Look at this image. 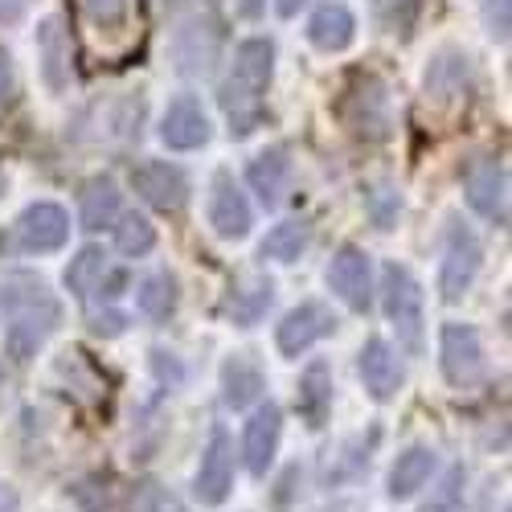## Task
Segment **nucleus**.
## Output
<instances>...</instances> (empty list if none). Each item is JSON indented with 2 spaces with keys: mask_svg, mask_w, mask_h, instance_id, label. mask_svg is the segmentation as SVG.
Segmentation results:
<instances>
[{
  "mask_svg": "<svg viewBox=\"0 0 512 512\" xmlns=\"http://www.w3.org/2000/svg\"><path fill=\"white\" fill-rule=\"evenodd\" d=\"M275 74V41L271 37H246L234 50V74L222 87V107L230 115V136H250L263 119V91Z\"/></svg>",
  "mask_w": 512,
  "mask_h": 512,
  "instance_id": "f257e3e1",
  "label": "nucleus"
},
{
  "mask_svg": "<svg viewBox=\"0 0 512 512\" xmlns=\"http://www.w3.org/2000/svg\"><path fill=\"white\" fill-rule=\"evenodd\" d=\"M78 17L91 50L103 58H123L140 46V0H78Z\"/></svg>",
  "mask_w": 512,
  "mask_h": 512,
  "instance_id": "f03ea898",
  "label": "nucleus"
},
{
  "mask_svg": "<svg viewBox=\"0 0 512 512\" xmlns=\"http://www.w3.org/2000/svg\"><path fill=\"white\" fill-rule=\"evenodd\" d=\"M381 308H386L390 324L398 328V340L410 353H422V287L402 263H386L381 271Z\"/></svg>",
  "mask_w": 512,
  "mask_h": 512,
  "instance_id": "7ed1b4c3",
  "label": "nucleus"
},
{
  "mask_svg": "<svg viewBox=\"0 0 512 512\" xmlns=\"http://www.w3.org/2000/svg\"><path fill=\"white\" fill-rule=\"evenodd\" d=\"M484 263V246L480 238L467 230L459 218L447 222V238H443V267H439V291L447 304H459L467 291H472L476 275Z\"/></svg>",
  "mask_w": 512,
  "mask_h": 512,
  "instance_id": "20e7f679",
  "label": "nucleus"
},
{
  "mask_svg": "<svg viewBox=\"0 0 512 512\" xmlns=\"http://www.w3.org/2000/svg\"><path fill=\"white\" fill-rule=\"evenodd\" d=\"M340 115L361 140H386L390 136V91L386 82L373 74H353L345 99H340Z\"/></svg>",
  "mask_w": 512,
  "mask_h": 512,
  "instance_id": "39448f33",
  "label": "nucleus"
},
{
  "mask_svg": "<svg viewBox=\"0 0 512 512\" xmlns=\"http://www.w3.org/2000/svg\"><path fill=\"white\" fill-rule=\"evenodd\" d=\"M439 365L451 386H472L484 373V345L476 328L467 324H443L439 332Z\"/></svg>",
  "mask_w": 512,
  "mask_h": 512,
  "instance_id": "423d86ee",
  "label": "nucleus"
},
{
  "mask_svg": "<svg viewBox=\"0 0 512 512\" xmlns=\"http://www.w3.org/2000/svg\"><path fill=\"white\" fill-rule=\"evenodd\" d=\"M132 189L160 213H177L189 201V181L177 164L168 160H144L132 168Z\"/></svg>",
  "mask_w": 512,
  "mask_h": 512,
  "instance_id": "0eeeda50",
  "label": "nucleus"
},
{
  "mask_svg": "<svg viewBox=\"0 0 512 512\" xmlns=\"http://www.w3.org/2000/svg\"><path fill=\"white\" fill-rule=\"evenodd\" d=\"M230 484H234V443L222 426H213L209 435V447L201 455V467H197V500L201 504H222L230 496Z\"/></svg>",
  "mask_w": 512,
  "mask_h": 512,
  "instance_id": "6e6552de",
  "label": "nucleus"
},
{
  "mask_svg": "<svg viewBox=\"0 0 512 512\" xmlns=\"http://www.w3.org/2000/svg\"><path fill=\"white\" fill-rule=\"evenodd\" d=\"M209 226L218 238H246L250 226H254V213H250V201L246 193L234 185L230 173H218L213 177V189H209Z\"/></svg>",
  "mask_w": 512,
  "mask_h": 512,
  "instance_id": "1a4fd4ad",
  "label": "nucleus"
},
{
  "mask_svg": "<svg viewBox=\"0 0 512 512\" xmlns=\"http://www.w3.org/2000/svg\"><path fill=\"white\" fill-rule=\"evenodd\" d=\"M332 328H336L332 312H328L324 304L308 300V304L291 308V312L279 320V328H275V345H279V353H283V357H300L304 349H312L316 340H320V336H328Z\"/></svg>",
  "mask_w": 512,
  "mask_h": 512,
  "instance_id": "9d476101",
  "label": "nucleus"
},
{
  "mask_svg": "<svg viewBox=\"0 0 512 512\" xmlns=\"http://www.w3.org/2000/svg\"><path fill=\"white\" fill-rule=\"evenodd\" d=\"M17 238L29 254H50V250H62L66 238H70V218L66 209L54 205V201H37L21 213L17 222Z\"/></svg>",
  "mask_w": 512,
  "mask_h": 512,
  "instance_id": "9b49d317",
  "label": "nucleus"
},
{
  "mask_svg": "<svg viewBox=\"0 0 512 512\" xmlns=\"http://www.w3.org/2000/svg\"><path fill=\"white\" fill-rule=\"evenodd\" d=\"M160 140L173 152H193L209 144V115L193 95H177L160 119Z\"/></svg>",
  "mask_w": 512,
  "mask_h": 512,
  "instance_id": "f8f14e48",
  "label": "nucleus"
},
{
  "mask_svg": "<svg viewBox=\"0 0 512 512\" xmlns=\"http://www.w3.org/2000/svg\"><path fill=\"white\" fill-rule=\"evenodd\" d=\"M328 287H332L353 312H365L369 300H373L365 250H357V246H340V250L332 254V263H328Z\"/></svg>",
  "mask_w": 512,
  "mask_h": 512,
  "instance_id": "ddd939ff",
  "label": "nucleus"
},
{
  "mask_svg": "<svg viewBox=\"0 0 512 512\" xmlns=\"http://www.w3.org/2000/svg\"><path fill=\"white\" fill-rule=\"evenodd\" d=\"M467 205L496 226L508 222V173L500 160H484L467 173Z\"/></svg>",
  "mask_w": 512,
  "mask_h": 512,
  "instance_id": "4468645a",
  "label": "nucleus"
},
{
  "mask_svg": "<svg viewBox=\"0 0 512 512\" xmlns=\"http://www.w3.org/2000/svg\"><path fill=\"white\" fill-rule=\"evenodd\" d=\"M279 435H283V410L279 406H259L246 422V435H242V455H246V467L254 476H267L271 463H275V451H279Z\"/></svg>",
  "mask_w": 512,
  "mask_h": 512,
  "instance_id": "2eb2a0df",
  "label": "nucleus"
},
{
  "mask_svg": "<svg viewBox=\"0 0 512 512\" xmlns=\"http://www.w3.org/2000/svg\"><path fill=\"white\" fill-rule=\"evenodd\" d=\"M357 369H361L365 390H369L377 402H390V398L398 394V386H402V361H398V353L390 349V340H381V336L365 340Z\"/></svg>",
  "mask_w": 512,
  "mask_h": 512,
  "instance_id": "dca6fc26",
  "label": "nucleus"
},
{
  "mask_svg": "<svg viewBox=\"0 0 512 512\" xmlns=\"http://www.w3.org/2000/svg\"><path fill=\"white\" fill-rule=\"evenodd\" d=\"M54 320H58L54 304H50L46 312H41V316H37V304L21 308V312L9 320V328H5V353H9V361H17V365L33 361V357H37V349H41V340L50 336Z\"/></svg>",
  "mask_w": 512,
  "mask_h": 512,
  "instance_id": "f3484780",
  "label": "nucleus"
},
{
  "mask_svg": "<svg viewBox=\"0 0 512 512\" xmlns=\"http://www.w3.org/2000/svg\"><path fill=\"white\" fill-rule=\"evenodd\" d=\"M353 37H357V17L349 13V5H340V0H324L308 21V41L324 54L349 50Z\"/></svg>",
  "mask_w": 512,
  "mask_h": 512,
  "instance_id": "a211bd4d",
  "label": "nucleus"
},
{
  "mask_svg": "<svg viewBox=\"0 0 512 512\" xmlns=\"http://www.w3.org/2000/svg\"><path fill=\"white\" fill-rule=\"evenodd\" d=\"M287 181H291V152H287V148H267L263 156H254L250 168H246V185L259 193V201H263L267 209L279 205Z\"/></svg>",
  "mask_w": 512,
  "mask_h": 512,
  "instance_id": "6ab92c4d",
  "label": "nucleus"
},
{
  "mask_svg": "<svg viewBox=\"0 0 512 512\" xmlns=\"http://www.w3.org/2000/svg\"><path fill=\"white\" fill-rule=\"evenodd\" d=\"M467 82H472V62L463 54H439L426 70V99L431 103H451L467 95Z\"/></svg>",
  "mask_w": 512,
  "mask_h": 512,
  "instance_id": "aec40b11",
  "label": "nucleus"
},
{
  "mask_svg": "<svg viewBox=\"0 0 512 512\" xmlns=\"http://www.w3.org/2000/svg\"><path fill=\"white\" fill-rule=\"evenodd\" d=\"M271 300H275V283H271V279H263V275H246V279H238V283H234L226 312L234 316V324L250 328L254 320H259V316L271 308Z\"/></svg>",
  "mask_w": 512,
  "mask_h": 512,
  "instance_id": "412c9836",
  "label": "nucleus"
},
{
  "mask_svg": "<svg viewBox=\"0 0 512 512\" xmlns=\"http://www.w3.org/2000/svg\"><path fill=\"white\" fill-rule=\"evenodd\" d=\"M119 218V185L111 177H95L82 189V205H78V222L82 230H103Z\"/></svg>",
  "mask_w": 512,
  "mask_h": 512,
  "instance_id": "4be33fe9",
  "label": "nucleus"
},
{
  "mask_svg": "<svg viewBox=\"0 0 512 512\" xmlns=\"http://www.w3.org/2000/svg\"><path fill=\"white\" fill-rule=\"evenodd\" d=\"M431 472H435V451H431V447H410V451H402L398 463L390 467V496H394V500L414 496L426 480H431Z\"/></svg>",
  "mask_w": 512,
  "mask_h": 512,
  "instance_id": "5701e85b",
  "label": "nucleus"
},
{
  "mask_svg": "<svg viewBox=\"0 0 512 512\" xmlns=\"http://www.w3.org/2000/svg\"><path fill=\"white\" fill-rule=\"evenodd\" d=\"M332 410V373L324 361H312L308 373L300 377V414L308 426H324Z\"/></svg>",
  "mask_w": 512,
  "mask_h": 512,
  "instance_id": "b1692460",
  "label": "nucleus"
},
{
  "mask_svg": "<svg viewBox=\"0 0 512 512\" xmlns=\"http://www.w3.org/2000/svg\"><path fill=\"white\" fill-rule=\"evenodd\" d=\"M222 390H226V406L246 410L254 398L263 394V369L250 365L246 357H230L222 369Z\"/></svg>",
  "mask_w": 512,
  "mask_h": 512,
  "instance_id": "393cba45",
  "label": "nucleus"
},
{
  "mask_svg": "<svg viewBox=\"0 0 512 512\" xmlns=\"http://www.w3.org/2000/svg\"><path fill=\"white\" fill-rule=\"evenodd\" d=\"M103 275H107V250L103 246H82L66 267V287H70V295H78V300H87V295L103 283Z\"/></svg>",
  "mask_w": 512,
  "mask_h": 512,
  "instance_id": "a878e982",
  "label": "nucleus"
},
{
  "mask_svg": "<svg viewBox=\"0 0 512 512\" xmlns=\"http://www.w3.org/2000/svg\"><path fill=\"white\" fill-rule=\"evenodd\" d=\"M308 242H312L308 222H279V226L263 238L259 254H263V259H275V263H295V259H300V254L308 250Z\"/></svg>",
  "mask_w": 512,
  "mask_h": 512,
  "instance_id": "bb28decb",
  "label": "nucleus"
},
{
  "mask_svg": "<svg viewBox=\"0 0 512 512\" xmlns=\"http://www.w3.org/2000/svg\"><path fill=\"white\" fill-rule=\"evenodd\" d=\"M37 46H41V58H46V82H50L54 91H62V87H66L62 70H66L70 41H66V33H62V21H58V17H50L46 25L37 29Z\"/></svg>",
  "mask_w": 512,
  "mask_h": 512,
  "instance_id": "cd10ccee",
  "label": "nucleus"
},
{
  "mask_svg": "<svg viewBox=\"0 0 512 512\" xmlns=\"http://www.w3.org/2000/svg\"><path fill=\"white\" fill-rule=\"evenodd\" d=\"M136 304H140V312L152 316V320L173 316V308H177V279L168 275V271H152V275L140 283V291H136Z\"/></svg>",
  "mask_w": 512,
  "mask_h": 512,
  "instance_id": "c85d7f7f",
  "label": "nucleus"
},
{
  "mask_svg": "<svg viewBox=\"0 0 512 512\" xmlns=\"http://www.w3.org/2000/svg\"><path fill=\"white\" fill-rule=\"evenodd\" d=\"M115 246H119V254H127V259H140V254H148L156 246V226L144 218V213H123L119 226H115Z\"/></svg>",
  "mask_w": 512,
  "mask_h": 512,
  "instance_id": "c756f323",
  "label": "nucleus"
},
{
  "mask_svg": "<svg viewBox=\"0 0 512 512\" xmlns=\"http://www.w3.org/2000/svg\"><path fill=\"white\" fill-rule=\"evenodd\" d=\"M418 512H463V467H451V476L443 480L439 496Z\"/></svg>",
  "mask_w": 512,
  "mask_h": 512,
  "instance_id": "7c9ffc66",
  "label": "nucleus"
},
{
  "mask_svg": "<svg viewBox=\"0 0 512 512\" xmlns=\"http://www.w3.org/2000/svg\"><path fill=\"white\" fill-rule=\"evenodd\" d=\"M488 33L508 41V0H488Z\"/></svg>",
  "mask_w": 512,
  "mask_h": 512,
  "instance_id": "2f4dec72",
  "label": "nucleus"
},
{
  "mask_svg": "<svg viewBox=\"0 0 512 512\" xmlns=\"http://www.w3.org/2000/svg\"><path fill=\"white\" fill-rule=\"evenodd\" d=\"M160 504V488L156 484H140L136 496H132V512H156Z\"/></svg>",
  "mask_w": 512,
  "mask_h": 512,
  "instance_id": "473e14b6",
  "label": "nucleus"
},
{
  "mask_svg": "<svg viewBox=\"0 0 512 512\" xmlns=\"http://www.w3.org/2000/svg\"><path fill=\"white\" fill-rule=\"evenodd\" d=\"M123 324H127V320H123L119 312H107V316H95V320H91V328H95L99 336H119Z\"/></svg>",
  "mask_w": 512,
  "mask_h": 512,
  "instance_id": "72a5a7b5",
  "label": "nucleus"
},
{
  "mask_svg": "<svg viewBox=\"0 0 512 512\" xmlns=\"http://www.w3.org/2000/svg\"><path fill=\"white\" fill-rule=\"evenodd\" d=\"M25 13V0H0V21H17Z\"/></svg>",
  "mask_w": 512,
  "mask_h": 512,
  "instance_id": "f704fd0d",
  "label": "nucleus"
},
{
  "mask_svg": "<svg viewBox=\"0 0 512 512\" xmlns=\"http://www.w3.org/2000/svg\"><path fill=\"white\" fill-rule=\"evenodd\" d=\"M9 78H13V66H9V54H5V46H0V95L9 91Z\"/></svg>",
  "mask_w": 512,
  "mask_h": 512,
  "instance_id": "c9c22d12",
  "label": "nucleus"
},
{
  "mask_svg": "<svg viewBox=\"0 0 512 512\" xmlns=\"http://www.w3.org/2000/svg\"><path fill=\"white\" fill-rule=\"evenodd\" d=\"M300 9H304V0H275V13L279 17H295Z\"/></svg>",
  "mask_w": 512,
  "mask_h": 512,
  "instance_id": "e433bc0d",
  "label": "nucleus"
},
{
  "mask_svg": "<svg viewBox=\"0 0 512 512\" xmlns=\"http://www.w3.org/2000/svg\"><path fill=\"white\" fill-rule=\"evenodd\" d=\"M0 512H17V492L0 484Z\"/></svg>",
  "mask_w": 512,
  "mask_h": 512,
  "instance_id": "4c0bfd02",
  "label": "nucleus"
}]
</instances>
